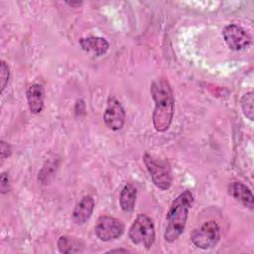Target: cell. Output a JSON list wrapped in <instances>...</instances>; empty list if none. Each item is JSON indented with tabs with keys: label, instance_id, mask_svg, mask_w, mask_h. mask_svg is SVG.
I'll return each instance as SVG.
<instances>
[{
	"label": "cell",
	"instance_id": "1",
	"mask_svg": "<svg viewBox=\"0 0 254 254\" xmlns=\"http://www.w3.org/2000/svg\"><path fill=\"white\" fill-rule=\"evenodd\" d=\"M151 95L155 101L153 112V125L158 132H165L169 129L174 115V96L169 81L160 77L151 84Z\"/></svg>",
	"mask_w": 254,
	"mask_h": 254
},
{
	"label": "cell",
	"instance_id": "2",
	"mask_svg": "<svg viewBox=\"0 0 254 254\" xmlns=\"http://www.w3.org/2000/svg\"><path fill=\"white\" fill-rule=\"evenodd\" d=\"M193 203V195L190 190H185L179 194L172 202L167 213V225L164 238L167 242L176 241L184 232L189 210Z\"/></svg>",
	"mask_w": 254,
	"mask_h": 254
},
{
	"label": "cell",
	"instance_id": "3",
	"mask_svg": "<svg viewBox=\"0 0 254 254\" xmlns=\"http://www.w3.org/2000/svg\"><path fill=\"white\" fill-rule=\"evenodd\" d=\"M128 235L132 243L150 249L155 241V228L152 219L146 214H138L129 228Z\"/></svg>",
	"mask_w": 254,
	"mask_h": 254
},
{
	"label": "cell",
	"instance_id": "4",
	"mask_svg": "<svg viewBox=\"0 0 254 254\" xmlns=\"http://www.w3.org/2000/svg\"><path fill=\"white\" fill-rule=\"evenodd\" d=\"M143 161L154 185L163 190H168L172 184V175L167 163L157 160L149 154L144 155Z\"/></svg>",
	"mask_w": 254,
	"mask_h": 254
},
{
	"label": "cell",
	"instance_id": "5",
	"mask_svg": "<svg viewBox=\"0 0 254 254\" xmlns=\"http://www.w3.org/2000/svg\"><path fill=\"white\" fill-rule=\"evenodd\" d=\"M220 239V229L215 221H206L190 234V240L197 248L206 250L214 247Z\"/></svg>",
	"mask_w": 254,
	"mask_h": 254
},
{
	"label": "cell",
	"instance_id": "6",
	"mask_svg": "<svg viewBox=\"0 0 254 254\" xmlns=\"http://www.w3.org/2000/svg\"><path fill=\"white\" fill-rule=\"evenodd\" d=\"M222 36L225 44L232 51L245 50L252 43V38L249 33L236 24L225 26L222 31Z\"/></svg>",
	"mask_w": 254,
	"mask_h": 254
},
{
	"label": "cell",
	"instance_id": "7",
	"mask_svg": "<svg viewBox=\"0 0 254 254\" xmlns=\"http://www.w3.org/2000/svg\"><path fill=\"white\" fill-rule=\"evenodd\" d=\"M95 235L101 241H110L119 238L124 232V224L115 217L100 216L94 227Z\"/></svg>",
	"mask_w": 254,
	"mask_h": 254
},
{
	"label": "cell",
	"instance_id": "8",
	"mask_svg": "<svg viewBox=\"0 0 254 254\" xmlns=\"http://www.w3.org/2000/svg\"><path fill=\"white\" fill-rule=\"evenodd\" d=\"M103 120L105 125L113 131L120 130L125 121V111L121 103L115 98V96L110 95L107 99V105L104 111Z\"/></svg>",
	"mask_w": 254,
	"mask_h": 254
},
{
	"label": "cell",
	"instance_id": "9",
	"mask_svg": "<svg viewBox=\"0 0 254 254\" xmlns=\"http://www.w3.org/2000/svg\"><path fill=\"white\" fill-rule=\"evenodd\" d=\"M229 194L243 206L253 209L254 198L251 190L240 182H233L228 188Z\"/></svg>",
	"mask_w": 254,
	"mask_h": 254
},
{
	"label": "cell",
	"instance_id": "10",
	"mask_svg": "<svg viewBox=\"0 0 254 254\" xmlns=\"http://www.w3.org/2000/svg\"><path fill=\"white\" fill-rule=\"evenodd\" d=\"M26 98L29 109L32 113L38 114L43 110L45 93L42 85L38 83L30 84L26 89Z\"/></svg>",
	"mask_w": 254,
	"mask_h": 254
},
{
	"label": "cell",
	"instance_id": "11",
	"mask_svg": "<svg viewBox=\"0 0 254 254\" xmlns=\"http://www.w3.org/2000/svg\"><path fill=\"white\" fill-rule=\"evenodd\" d=\"M78 43H79L80 48L84 52L89 53L96 57L104 55L109 49L108 42L104 38H101V37L89 36V37L81 38Z\"/></svg>",
	"mask_w": 254,
	"mask_h": 254
},
{
	"label": "cell",
	"instance_id": "12",
	"mask_svg": "<svg viewBox=\"0 0 254 254\" xmlns=\"http://www.w3.org/2000/svg\"><path fill=\"white\" fill-rule=\"evenodd\" d=\"M94 200L90 195H84L75 205L72 211V219L76 224L85 223L91 216Z\"/></svg>",
	"mask_w": 254,
	"mask_h": 254
},
{
	"label": "cell",
	"instance_id": "13",
	"mask_svg": "<svg viewBox=\"0 0 254 254\" xmlns=\"http://www.w3.org/2000/svg\"><path fill=\"white\" fill-rule=\"evenodd\" d=\"M136 196H137L136 188L132 184L125 185L120 192V197H119L120 206L124 212L129 213L134 210Z\"/></svg>",
	"mask_w": 254,
	"mask_h": 254
},
{
	"label": "cell",
	"instance_id": "14",
	"mask_svg": "<svg viewBox=\"0 0 254 254\" xmlns=\"http://www.w3.org/2000/svg\"><path fill=\"white\" fill-rule=\"evenodd\" d=\"M57 245H58L59 251L64 254L78 253V252H82L83 250V244L80 240L74 237L66 236V235L61 236L58 239Z\"/></svg>",
	"mask_w": 254,
	"mask_h": 254
},
{
	"label": "cell",
	"instance_id": "15",
	"mask_svg": "<svg viewBox=\"0 0 254 254\" xmlns=\"http://www.w3.org/2000/svg\"><path fill=\"white\" fill-rule=\"evenodd\" d=\"M240 103H241V108H242L243 114L250 121H252L253 120V113H254V110H253V104H254L253 92L249 91V92L245 93L242 96V98L240 100Z\"/></svg>",
	"mask_w": 254,
	"mask_h": 254
},
{
	"label": "cell",
	"instance_id": "16",
	"mask_svg": "<svg viewBox=\"0 0 254 254\" xmlns=\"http://www.w3.org/2000/svg\"><path fill=\"white\" fill-rule=\"evenodd\" d=\"M0 77H1V92H3L9 80V68L4 61H1V64H0Z\"/></svg>",
	"mask_w": 254,
	"mask_h": 254
},
{
	"label": "cell",
	"instance_id": "17",
	"mask_svg": "<svg viewBox=\"0 0 254 254\" xmlns=\"http://www.w3.org/2000/svg\"><path fill=\"white\" fill-rule=\"evenodd\" d=\"M0 190L2 193H6L10 190V184H9V177L6 173H2L0 178Z\"/></svg>",
	"mask_w": 254,
	"mask_h": 254
},
{
	"label": "cell",
	"instance_id": "18",
	"mask_svg": "<svg viewBox=\"0 0 254 254\" xmlns=\"http://www.w3.org/2000/svg\"><path fill=\"white\" fill-rule=\"evenodd\" d=\"M10 154H11V148H10V146H9L6 142H4V141L2 140V141H1V158H2V160H3L4 158H6V157H9Z\"/></svg>",
	"mask_w": 254,
	"mask_h": 254
},
{
	"label": "cell",
	"instance_id": "19",
	"mask_svg": "<svg viewBox=\"0 0 254 254\" xmlns=\"http://www.w3.org/2000/svg\"><path fill=\"white\" fill-rule=\"evenodd\" d=\"M67 5H69V6H71V7H78V6H80L81 4H82V2H79V1H77V2H65Z\"/></svg>",
	"mask_w": 254,
	"mask_h": 254
},
{
	"label": "cell",
	"instance_id": "20",
	"mask_svg": "<svg viewBox=\"0 0 254 254\" xmlns=\"http://www.w3.org/2000/svg\"><path fill=\"white\" fill-rule=\"evenodd\" d=\"M128 250L126 249H113V250H110L109 252H127Z\"/></svg>",
	"mask_w": 254,
	"mask_h": 254
}]
</instances>
